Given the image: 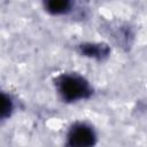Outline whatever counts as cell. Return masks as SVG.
<instances>
[{"label":"cell","instance_id":"obj_4","mask_svg":"<svg viewBox=\"0 0 147 147\" xmlns=\"http://www.w3.org/2000/svg\"><path fill=\"white\" fill-rule=\"evenodd\" d=\"M79 48L83 55L94 57L98 60H102L109 53L108 46L103 44H84V45H80Z\"/></svg>","mask_w":147,"mask_h":147},{"label":"cell","instance_id":"obj_1","mask_svg":"<svg viewBox=\"0 0 147 147\" xmlns=\"http://www.w3.org/2000/svg\"><path fill=\"white\" fill-rule=\"evenodd\" d=\"M55 87L65 102H76L90 98L92 87L90 83L78 74H62L55 79Z\"/></svg>","mask_w":147,"mask_h":147},{"label":"cell","instance_id":"obj_3","mask_svg":"<svg viewBox=\"0 0 147 147\" xmlns=\"http://www.w3.org/2000/svg\"><path fill=\"white\" fill-rule=\"evenodd\" d=\"M45 10L52 15H64L72 8V0H42Z\"/></svg>","mask_w":147,"mask_h":147},{"label":"cell","instance_id":"obj_2","mask_svg":"<svg viewBox=\"0 0 147 147\" xmlns=\"http://www.w3.org/2000/svg\"><path fill=\"white\" fill-rule=\"evenodd\" d=\"M67 140L69 146L75 147H88L95 144L96 134L92 126L86 123H75L68 131Z\"/></svg>","mask_w":147,"mask_h":147},{"label":"cell","instance_id":"obj_5","mask_svg":"<svg viewBox=\"0 0 147 147\" xmlns=\"http://www.w3.org/2000/svg\"><path fill=\"white\" fill-rule=\"evenodd\" d=\"M13 110H14V102L11 98L7 93L0 91V122L10 117Z\"/></svg>","mask_w":147,"mask_h":147}]
</instances>
